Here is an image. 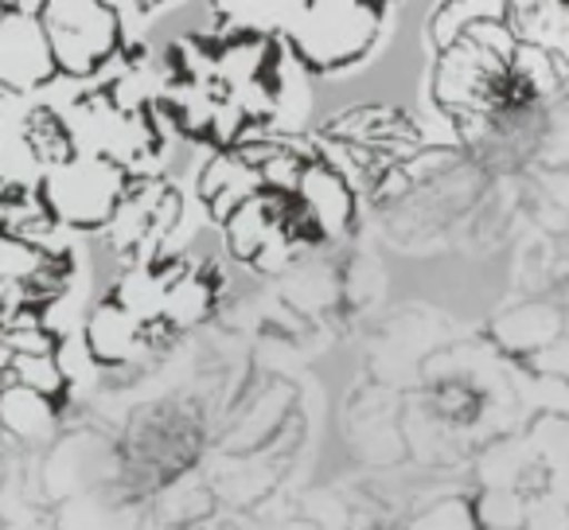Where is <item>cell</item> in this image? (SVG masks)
Listing matches in <instances>:
<instances>
[{
	"label": "cell",
	"mask_w": 569,
	"mask_h": 530,
	"mask_svg": "<svg viewBox=\"0 0 569 530\" xmlns=\"http://www.w3.org/2000/svg\"><path fill=\"white\" fill-rule=\"evenodd\" d=\"M382 36V4L375 0H297L281 40L312 74L359 67Z\"/></svg>",
	"instance_id": "cell-1"
},
{
	"label": "cell",
	"mask_w": 569,
	"mask_h": 530,
	"mask_svg": "<svg viewBox=\"0 0 569 530\" xmlns=\"http://www.w3.org/2000/svg\"><path fill=\"white\" fill-rule=\"evenodd\" d=\"M40 24L59 79L90 82L126 51V17L110 0H43Z\"/></svg>",
	"instance_id": "cell-2"
},
{
	"label": "cell",
	"mask_w": 569,
	"mask_h": 530,
	"mask_svg": "<svg viewBox=\"0 0 569 530\" xmlns=\"http://www.w3.org/2000/svg\"><path fill=\"white\" fill-rule=\"evenodd\" d=\"M126 188L129 172L121 164L106 157H90V152H74L43 172L40 199L59 227L98 234L113 219Z\"/></svg>",
	"instance_id": "cell-3"
},
{
	"label": "cell",
	"mask_w": 569,
	"mask_h": 530,
	"mask_svg": "<svg viewBox=\"0 0 569 530\" xmlns=\"http://www.w3.org/2000/svg\"><path fill=\"white\" fill-rule=\"evenodd\" d=\"M172 336L164 324H144L129 309H121L110 293L82 317V348L94 359V367L118 371V367L141 363L149 351L160 348V340Z\"/></svg>",
	"instance_id": "cell-4"
},
{
	"label": "cell",
	"mask_w": 569,
	"mask_h": 530,
	"mask_svg": "<svg viewBox=\"0 0 569 530\" xmlns=\"http://www.w3.org/2000/svg\"><path fill=\"white\" fill-rule=\"evenodd\" d=\"M293 203L309 227L312 242H340L356 227L359 188L328 160H309L301 172V183L293 191Z\"/></svg>",
	"instance_id": "cell-5"
},
{
	"label": "cell",
	"mask_w": 569,
	"mask_h": 530,
	"mask_svg": "<svg viewBox=\"0 0 569 530\" xmlns=\"http://www.w3.org/2000/svg\"><path fill=\"white\" fill-rule=\"evenodd\" d=\"M56 79L59 71L40 17L4 12L0 17V87L20 90V94H40Z\"/></svg>",
	"instance_id": "cell-6"
},
{
	"label": "cell",
	"mask_w": 569,
	"mask_h": 530,
	"mask_svg": "<svg viewBox=\"0 0 569 530\" xmlns=\"http://www.w3.org/2000/svg\"><path fill=\"white\" fill-rule=\"evenodd\" d=\"M258 191H266L261 188L258 168L238 149H211V157L203 160V168H199V176H196V196L214 227H222V222H227L246 199L258 196Z\"/></svg>",
	"instance_id": "cell-7"
},
{
	"label": "cell",
	"mask_w": 569,
	"mask_h": 530,
	"mask_svg": "<svg viewBox=\"0 0 569 530\" xmlns=\"http://www.w3.org/2000/svg\"><path fill=\"white\" fill-rule=\"evenodd\" d=\"M503 20L519 43L553 56L561 82L569 79V0H507Z\"/></svg>",
	"instance_id": "cell-8"
},
{
	"label": "cell",
	"mask_w": 569,
	"mask_h": 530,
	"mask_svg": "<svg viewBox=\"0 0 569 530\" xmlns=\"http://www.w3.org/2000/svg\"><path fill=\"white\" fill-rule=\"evenodd\" d=\"M219 270H214V261H183V270L168 281L164 289V304H160V324L168 332H191L199 328L207 317L214 312L219 304Z\"/></svg>",
	"instance_id": "cell-9"
},
{
	"label": "cell",
	"mask_w": 569,
	"mask_h": 530,
	"mask_svg": "<svg viewBox=\"0 0 569 530\" xmlns=\"http://www.w3.org/2000/svg\"><path fill=\"white\" fill-rule=\"evenodd\" d=\"M297 0H207L211 12V36H269L281 40Z\"/></svg>",
	"instance_id": "cell-10"
},
{
	"label": "cell",
	"mask_w": 569,
	"mask_h": 530,
	"mask_svg": "<svg viewBox=\"0 0 569 530\" xmlns=\"http://www.w3.org/2000/svg\"><path fill=\"white\" fill-rule=\"evenodd\" d=\"M59 418V402L24 390L17 382L0 390V429L4 437H20V441H36V437H48L56 429Z\"/></svg>",
	"instance_id": "cell-11"
},
{
	"label": "cell",
	"mask_w": 569,
	"mask_h": 530,
	"mask_svg": "<svg viewBox=\"0 0 569 530\" xmlns=\"http://www.w3.org/2000/svg\"><path fill=\"white\" fill-rule=\"evenodd\" d=\"M503 12H507V0H441L429 12L426 36L433 43V51H441L449 43H457L480 20H503Z\"/></svg>",
	"instance_id": "cell-12"
},
{
	"label": "cell",
	"mask_w": 569,
	"mask_h": 530,
	"mask_svg": "<svg viewBox=\"0 0 569 530\" xmlns=\"http://www.w3.org/2000/svg\"><path fill=\"white\" fill-rule=\"evenodd\" d=\"M9 382L24 390H36V394L51 398V402H63L71 394V374L59 363V351L51 356H12L9 359Z\"/></svg>",
	"instance_id": "cell-13"
},
{
	"label": "cell",
	"mask_w": 569,
	"mask_h": 530,
	"mask_svg": "<svg viewBox=\"0 0 569 530\" xmlns=\"http://www.w3.org/2000/svg\"><path fill=\"white\" fill-rule=\"evenodd\" d=\"M51 253H43L40 246L24 242V238L0 230V281H20V286H32V278L43 270V261Z\"/></svg>",
	"instance_id": "cell-14"
},
{
	"label": "cell",
	"mask_w": 569,
	"mask_h": 530,
	"mask_svg": "<svg viewBox=\"0 0 569 530\" xmlns=\"http://www.w3.org/2000/svg\"><path fill=\"white\" fill-rule=\"evenodd\" d=\"M32 110H36V94H20V90L0 87V141L24 137Z\"/></svg>",
	"instance_id": "cell-15"
},
{
	"label": "cell",
	"mask_w": 569,
	"mask_h": 530,
	"mask_svg": "<svg viewBox=\"0 0 569 530\" xmlns=\"http://www.w3.org/2000/svg\"><path fill=\"white\" fill-rule=\"evenodd\" d=\"M133 4H137V9L149 12V9H160V4H168V0H133Z\"/></svg>",
	"instance_id": "cell-16"
},
{
	"label": "cell",
	"mask_w": 569,
	"mask_h": 530,
	"mask_svg": "<svg viewBox=\"0 0 569 530\" xmlns=\"http://www.w3.org/2000/svg\"><path fill=\"white\" fill-rule=\"evenodd\" d=\"M0 12H17V0H0Z\"/></svg>",
	"instance_id": "cell-17"
},
{
	"label": "cell",
	"mask_w": 569,
	"mask_h": 530,
	"mask_svg": "<svg viewBox=\"0 0 569 530\" xmlns=\"http://www.w3.org/2000/svg\"><path fill=\"white\" fill-rule=\"evenodd\" d=\"M375 4H382V0H375Z\"/></svg>",
	"instance_id": "cell-18"
},
{
	"label": "cell",
	"mask_w": 569,
	"mask_h": 530,
	"mask_svg": "<svg viewBox=\"0 0 569 530\" xmlns=\"http://www.w3.org/2000/svg\"><path fill=\"white\" fill-rule=\"evenodd\" d=\"M0 17H4V12H0Z\"/></svg>",
	"instance_id": "cell-19"
}]
</instances>
